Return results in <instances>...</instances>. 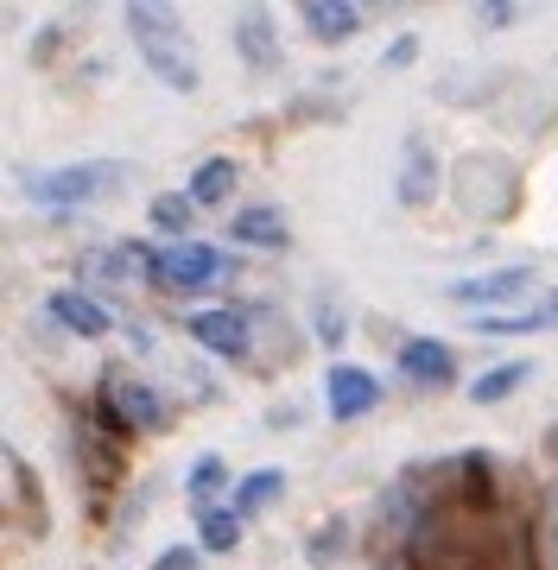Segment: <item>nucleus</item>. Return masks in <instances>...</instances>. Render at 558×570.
I'll list each match as a JSON object with an SVG mask.
<instances>
[{"label": "nucleus", "mask_w": 558, "mask_h": 570, "mask_svg": "<svg viewBox=\"0 0 558 570\" xmlns=\"http://www.w3.org/2000/svg\"><path fill=\"white\" fill-rule=\"evenodd\" d=\"M45 311H51L70 336H108V330H115V317H108L89 292H51V298H45Z\"/></svg>", "instance_id": "9d476101"}, {"label": "nucleus", "mask_w": 558, "mask_h": 570, "mask_svg": "<svg viewBox=\"0 0 558 570\" xmlns=\"http://www.w3.org/2000/svg\"><path fill=\"white\" fill-rule=\"evenodd\" d=\"M228 235H235V242H248V247H286V242H292V235H286V216H280L273 204L242 209V216L228 223Z\"/></svg>", "instance_id": "ddd939ff"}, {"label": "nucleus", "mask_w": 558, "mask_h": 570, "mask_svg": "<svg viewBox=\"0 0 558 570\" xmlns=\"http://www.w3.org/2000/svg\"><path fill=\"white\" fill-rule=\"evenodd\" d=\"M298 20H305V32L317 45H343V39H355V32H362V20H369V13H362L355 0H305V7H298Z\"/></svg>", "instance_id": "1a4fd4ad"}, {"label": "nucleus", "mask_w": 558, "mask_h": 570, "mask_svg": "<svg viewBox=\"0 0 558 570\" xmlns=\"http://www.w3.org/2000/svg\"><path fill=\"white\" fill-rule=\"evenodd\" d=\"M190 336H197V348H209L216 362H248V348H254L248 317H242V311H228V305L197 311V317H190Z\"/></svg>", "instance_id": "39448f33"}, {"label": "nucleus", "mask_w": 558, "mask_h": 570, "mask_svg": "<svg viewBox=\"0 0 558 570\" xmlns=\"http://www.w3.org/2000/svg\"><path fill=\"white\" fill-rule=\"evenodd\" d=\"M185 489H190V501H197V513L216 508V494L228 489V463H223V456H197V463H190V482H185Z\"/></svg>", "instance_id": "aec40b11"}, {"label": "nucleus", "mask_w": 558, "mask_h": 570, "mask_svg": "<svg viewBox=\"0 0 558 570\" xmlns=\"http://www.w3.org/2000/svg\"><path fill=\"white\" fill-rule=\"evenodd\" d=\"M235 197V159H204L190 171V204L197 209H216Z\"/></svg>", "instance_id": "4468645a"}, {"label": "nucleus", "mask_w": 558, "mask_h": 570, "mask_svg": "<svg viewBox=\"0 0 558 570\" xmlns=\"http://www.w3.org/2000/svg\"><path fill=\"white\" fill-rule=\"evenodd\" d=\"M482 336H539V330H558V292H546L533 311H496V317H482Z\"/></svg>", "instance_id": "9b49d317"}, {"label": "nucleus", "mask_w": 558, "mask_h": 570, "mask_svg": "<svg viewBox=\"0 0 558 570\" xmlns=\"http://www.w3.org/2000/svg\"><path fill=\"white\" fill-rule=\"evenodd\" d=\"M280 494H286V469H254L248 482L235 489V513H242V520H254V513H267Z\"/></svg>", "instance_id": "dca6fc26"}, {"label": "nucleus", "mask_w": 558, "mask_h": 570, "mask_svg": "<svg viewBox=\"0 0 558 570\" xmlns=\"http://www.w3.org/2000/svg\"><path fill=\"white\" fill-rule=\"evenodd\" d=\"M413 58H419V39H393L381 63H388V70H400V63H413Z\"/></svg>", "instance_id": "412c9836"}, {"label": "nucleus", "mask_w": 558, "mask_h": 570, "mask_svg": "<svg viewBox=\"0 0 558 570\" xmlns=\"http://www.w3.org/2000/svg\"><path fill=\"white\" fill-rule=\"evenodd\" d=\"M153 570H190V551H166V558H159Z\"/></svg>", "instance_id": "4be33fe9"}, {"label": "nucleus", "mask_w": 558, "mask_h": 570, "mask_svg": "<svg viewBox=\"0 0 558 570\" xmlns=\"http://www.w3.org/2000/svg\"><path fill=\"white\" fill-rule=\"evenodd\" d=\"M374 406H381V374H369V367H355V362H336L324 374V412H331L336 425H350V419H362Z\"/></svg>", "instance_id": "20e7f679"}, {"label": "nucleus", "mask_w": 558, "mask_h": 570, "mask_svg": "<svg viewBox=\"0 0 558 570\" xmlns=\"http://www.w3.org/2000/svg\"><path fill=\"white\" fill-rule=\"evenodd\" d=\"M235 39H242V58H248L254 70H267V63H280V39H273L267 13H242V20H235Z\"/></svg>", "instance_id": "a211bd4d"}, {"label": "nucleus", "mask_w": 558, "mask_h": 570, "mask_svg": "<svg viewBox=\"0 0 558 570\" xmlns=\"http://www.w3.org/2000/svg\"><path fill=\"white\" fill-rule=\"evenodd\" d=\"M438 197V171H432V146L419 140H407V171H400V204L407 209H419V204H432Z\"/></svg>", "instance_id": "f8f14e48"}, {"label": "nucleus", "mask_w": 558, "mask_h": 570, "mask_svg": "<svg viewBox=\"0 0 558 570\" xmlns=\"http://www.w3.org/2000/svg\"><path fill=\"white\" fill-rule=\"evenodd\" d=\"M533 273L527 266H496V273H470V279H451L444 298L451 305H508V298H527L533 292Z\"/></svg>", "instance_id": "423d86ee"}, {"label": "nucleus", "mask_w": 558, "mask_h": 570, "mask_svg": "<svg viewBox=\"0 0 558 570\" xmlns=\"http://www.w3.org/2000/svg\"><path fill=\"white\" fill-rule=\"evenodd\" d=\"M102 400H108V412H115V425H127V431H159L166 425V400L146 387V381H134V374H115L102 387Z\"/></svg>", "instance_id": "0eeeda50"}, {"label": "nucleus", "mask_w": 558, "mask_h": 570, "mask_svg": "<svg viewBox=\"0 0 558 570\" xmlns=\"http://www.w3.org/2000/svg\"><path fill=\"white\" fill-rule=\"evenodd\" d=\"M400 374L413 381V387H451L457 381V355L432 336H413V343H400Z\"/></svg>", "instance_id": "6e6552de"}, {"label": "nucleus", "mask_w": 558, "mask_h": 570, "mask_svg": "<svg viewBox=\"0 0 558 570\" xmlns=\"http://www.w3.org/2000/svg\"><path fill=\"white\" fill-rule=\"evenodd\" d=\"M223 273H235V254H216L209 242L159 247V261H153V279L172 285V292H197V285L223 279Z\"/></svg>", "instance_id": "7ed1b4c3"}, {"label": "nucleus", "mask_w": 558, "mask_h": 570, "mask_svg": "<svg viewBox=\"0 0 558 570\" xmlns=\"http://www.w3.org/2000/svg\"><path fill=\"white\" fill-rule=\"evenodd\" d=\"M242 527H248V520H242L235 508H204L197 513V546L216 551V558H228V551L242 546Z\"/></svg>", "instance_id": "2eb2a0df"}, {"label": "nucleus", "mask_w": 558, "mask_h": 570, "mask_svg": "<svg viewBox=\"0 0 558 570\" xmlns=\"http://www.w3.org/2000/svg\"><path fill=\"white\" fill-rule=\"evenodd\" d=\"M127 32H134V45H140L146 70L166 82V89H178V96H190L197 89V51H190L185 39V20L172 13V7H127Z\"/></svg>", "instance_id": "f257e3e1"}, {"label": "nucleus", "mask_w": 558, "mask_h": 570, "mask_svg": "<svg viewBox=\"0 0 558 570\" xmlns=\"http://www.w3.org/2000/svg\"><path fill=\"white\" fill-rule=\"evenodd\" d=\"M121 178H127V165L84 159V165H58V171H32L26 178V197L45 209H84L96 197H108V190H121Z\"/></svg>", "instance_id": "f03ea898"}, {"label": "nucleus", "mask_w": 558, "mask_h": 570, "mask_svg": "<svg viewBox=\"0 0 558 570\" xmlns=\"http://www.w3.org/2000/svg\"><path fill=\"white\" fill-rule=\"evenodd\" d=\"M527 374H533V362H501V367H489L482 381H470V400L476 406H501L508 393L527 387Z\"/></svg>", "instance_id": "f3484780"}, {"label": "nucleus", "mask_w": 558, "mask_h": 570, "mask_svg": "<svg viewBox=\"0 0 558 570\" xmlns=\"http://www.w3.org/2000/svg\"><path fill=\"white\" fill-rule=\"evenodd\" d=\"M190 190H172V197H153V228L166 235L172 247H185V228H190Z\"/></svg>", "instance_id": "6ab92c4d"}]
</instances>
